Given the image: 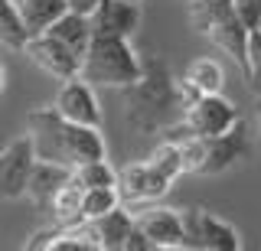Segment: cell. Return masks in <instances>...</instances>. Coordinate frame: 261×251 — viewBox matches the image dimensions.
Segmentation results:
<instances>
[{"mask_svg": "<svg viewBox=\"0 0 261 251\" xmlns=\"http://www.w3.org/2000/svg\"><path fill=\"white\" fill-rule=\"evenodd\" d=\"M82 196H85V186L72 173V180L56 192L53 206H49V215H53V222L59 229H75V225H82Z\"/></svg>", "mask_w": 261, "mask_h": 251, "instance_id": "cell-17", "label": "cell"}, {"mask_svg": "<svg viewBox=\"0 0 261 251\" xmlns=\"http://www.w3.org/2000/svg\"><path fill=\"white\" fill-rule=\"evenodd\" d=\"M101 4V0H69V10L75 13H85V17H92V10Z\"/></svg>", "mask_w": 261, "mask_h": 251, "instance_id": "cell-28", "label": "cell"}, {"mask_svg": "<svg viewBox=\"0 0 261 251\" xmlns=\"http://www.w3.org/2000/svg\"><path fill=\"white\" fill-rule=\"evenodd\" d=\"M255 124H258V134H261V95H258V104H255Z\"/></svg>", "mask_w": 261, "mask_h": 251, "instance_id": "cell-29", "label": "cell"}, {"mask_svg": "<svg viewBox=\"0 0 261 251\" xmlns=\"http://www.w3.org/2000/svg\"><path fill=\"white\" fill-rule=\"evenodd\" d=\"M23 55H27L36 69H43L46 75L59 78V82L75 78L79 69H82V55H75L69 46L62 43V39H56V36H49V33L30 36L27 46H23Z\"/></svg>", "mask_w": 261, "mask_h": 251, "instance_id": "cell-9", "label": "cell"}, {"mask_svg": "<svg viewBox=\"0 0 261 251\" xmlns=\"http://www.w3.org/2000/svg\"><path fill=\"white\" fill-rule=\"evenodd\" d=\"M124 251H157V248H153V241L147 238V235L137 229V222H134V229H130L127 241H124Z\"/></svg>", "mask_w": 261, "mask_h": 251, "instance_id": "cell-27", "label": "cell"}, {"mask_svg": "<svg viewBox=\"0 0 261 251\" xmlns=\"http://www.w3.org/2000/svg\"><path fill=\"white\" fill-rule=\"evenodd\" d=\"M27 39H30V33H27V26H23L16 0H0V46H7V49H13V52H23Z\"/></svg>", "mask_w": 261, "mask_h": 251, "instance_id": "cell-19", "label": "cell"}, {"mask_svg": "<svg viewBox=\"0 0 261 251\" xmlns=\"http://www.w3.org/2000/svg\"><path fill=\"white\" fill-rule=\"evenodd\" d=\"M46 33H49V36H56V39H62V43L69 46V49L75 52V55H85L88 43H92V36H95V30H92V17L69 10V13H62V17L56 20L53 26L46 30Z\"/></svg>", "mask_w": 261, "mask_h": 251, "instance_id": "cell-16", "label": "cell"}, {"mask_svg": "<svg viewBox=\"0 0 261 251\" xmlns=\"http://www.w3.org/2000/svg\"><path fill=\"white\" fill-rule=\"evenodd\" d=\"M118 206H124V202H121L118 186H98V189H85V196H82V222L101 218V215H108L111 209H118Z\"/></svg>", "mask_w": 261, "mask_h": 251, "instance_id": "cell-21", "label": "cell"}, {"mask_svg": "<svg viewBox=\"0 0 261 251\" xmlns=\"http://www.w3.org/2000/svg\"><path fill=\"white\" fill-rule=\"evenodd\" d=\"M72 180V170L62 166V163H53V160H39L33 163V173H30V183H27V199L33 202L36 209L49 212L53 206V196L62 189L65 183Z\"/></svg>", "mask_w": 261, "mask_h": 251, "instance_id": "cell-15", "label": "cell"}, {"mask_svg": "<svg viewBox=\"0 0 261 251\" xmlns=\"http://www.w3.org/2000/svg\"><path fill=\"white\" fill-rule=\"evenodd\" d=\"M235 10H239V17L245 20L248 30L261 26V0H235Z\"/></svg>", "mask_w": 261, "mask_h": 251, "instance_id": "cell-25", "label": "cell"}, {"mask_svg": "<svg viewBox=\"0 0 261 251\" xmlns=\"http://www.w3.org/2000/svg\"><path fill=\"white\" fill-rule=\"evenodd\" d=\"M147 160H150V163L157 166L160 173L167 176V180L183 176V157H179V144H176V141H167V137H163V141L157 144V150H153Z\"/></svg>", "mask_w": 261, "mask_h": 251, "instance_id": "cell-23", "label": "cell"}, {"mask_svg": "<svg viewBox=\"0 0 261 251\" xmlns=\"http://www.w3.org/2000/svg\"><path fill=\"white\" fill-rule=\"evenodd\" d=\"M130 229H134V215L127 209H111L108 215L92 218V222H82V232L92 238V245L98 251H124V241Z\"/></svg>", "mask_w": 261, "mask_h": 251, "instance_id": "cell-14", "label": "cell"}, {"mask_svg": "<svg viewBox=\"0 0 261 251\" xmlns=\"http://www.w3.org/2000/svg\"><path fill=\"white\" fill-rule=\"evenodd\" d=\"M134 4H141V0H134Z\"/></svg>", "mask_w": 261, "mask_h": 251, "instance_id": "cell-31", "label": "cell"}, {"mask_svg": "<svg viewBox=\"0 0 261 251\" xmlns=\"http://www.w3.org/2000/svg\"><path fill=\"white\" fill-rule=\"evenodd\" d=\"M62 229L56 225V229H43V232H36L33 238H27V245L23 248H30V251H53V241H56V235H59Z\"/></svg>", "mask_w": 261, "mask_h": 251, "instance_id": "cell-26", "label": "cell"}, {"mask_svg": "<svg viewBox=\"0 0 261 251\" xmlns=\"http://www.w3.org/2000/svg\"><path fill=\"white\" fill-rule=\"evenodd\" d=\"M124 92V121L130 131L150 137L163 134L176 118H183V98H179V82L170 75V66L160 55H147L141 78L134 85L121 88Z\"/></svg>", "mask_w": 261, "mask_h": 251, "instance_id": "cell-1", "label": "cell"}, {"mask_svg": "<svg viewBox=\"0 0 261 251\" xmlns=\"http://www.w3.org/2000/svg\"><path fill=\"white\" fill-rule=\"evenodd\" d=\"M190 26L206 36L216 49L232 55L235 66L245 72L248 59V33L245 20L235 10V0H190Z\"/></svg>", "mask_w": 261, "mask_h": 251, "instance_id": "cell-4", "label": "cell"}, {"mask_svg": "<svg viewBox=\"0 0 261 251\" xmlns=\"http://www.w3.org/2000/svg\"><path fill=\"white\" fill-rule=\"evenodd\" d=\"M170 186H173V180H167L150 160H137V163L118 170V192L124 206H150V202L167 196Z\"/></svg>", "mask_w": 261, "mask_h": 251, "instance_id": "cell-7", "label": "cell"}, {"mask_svg": "<svg viewBox=\"0 0 261 251\" xmlns=\"http://www.w3.org/2000/svg\"><path fill=\"white\" fill-rule=\"evenodd\" d=\"M248 153V137H245L242 121L232 127V131L219 134V137H206V160H202L199 176H216L225 173L228 166H235L239 160Z\"/></svg>", "mask_w": 261, "mask_h": 251, "instance_id": "cell-12", "label": "cell"}, {"mask_svg": "<svg viewBox=\"0 0 261 251\" xmlns=\"http://www.w3.org/2000/svg\"><path fill=\"white\" fill-rule=\"evenodd\" d=\"M183 124L190 127L196 137H219V134L232 131V127L239 124V108L228 98H222V92L202 95V98H196L190 108L183 111Z\"/></svg>", "mask_w": 261, "mask_h": 251, "instance_id": "cell-8", "label": "cell"}, {"mask_svg": "<svg viewBox=\"0 0 261 251\" xmlns=\"http://www.w3.org/2000/svg\"><path fill=\"white\" fill-rule=\"evenodd\" d=\"M0 92H4V66H0Z\"/></svg>", "mask_w": 261, "mask_h": 251, "instance_id": "cell-30", "label": "cell"}, {"mask_svg": "<svg viewBox=\"0 0 261 251\" xmlns=\"http://www.w3.org/2000/svg\"><path fill=\"white\" fill-rule=\"evenodd\" d=\"M27 134L36 147L39 160H53L69 170H75L79 163L88 160H101L105 157V137L101 127H88L65 121L56 108H36L27 115Z\"/></svg>", "mask_w": 261, "mask_h": 251, "instance_id": "cell-2", "label": "cell"}, {"mask_svg": "<svg viewBox=\"0 0 261 251\" xmlns=\"http://www.w3.org/2000/svg\"><path fill=\"white\" fill-rule=\"evenodd\" d=\"M16 7L30 36L46 33L62 13H69V0H16Z\"/></svg>", "mask_w": 261, "mask_h": 251, "instance_id": "cell-18", "label": "cell"}, {"mask_svg": "<svg viewBox=\"0 0 261 251\" xmlns=\"http://www.w3.org/2000/svg\"><path fill=\"white\" fill-rule=\"evenodd\" d=\"M75 180L85 186V189H98V186H118V170H114L108 160H88V163H79L75 170Z\"/></svg>", "mask_w": 261, "mask_h": 251, "instance_id": "cell-22", "label": "cell"}, {"mask_svg": "<svg viewBox=\"0 0 261 251\" xmlns=\"http://www.w3.org/2000/svg\"><path fill=\"white\" fill-rule=\"evenodd\" d=\"M183 82L190 88H196L199 95H216V92H222V85H225V72L216 59H196L193 66L186 69Z\"/></svg>", "mask_w": 261, "mask_h": 251, "instance_id": "cell-20", "label": "cell"}, {"mask_svg": "<svg viewBox=\"0 0 261 251\" xmlns=\"http://www.w3.org/2000/svg\"><path fill=\"white\" fill-rule=\"evenodd\" d=\"M141 26V7L134 0H101L92 10V30L105 36L130 39Z\"/></svg>", "mask_w": 261, "mask_h": 251, "instance_id": "cell-13", "label": "cell"}, {"mask_svg": "<svg viewBox=\"0 0 261 251\" xmlns=\"http://www.w3.org/2000/svg\"><path fill=\"white\" fill-rule=\"evenodd\" d=\"M245 82L251 92L261 95V26L248 33V59H245Z\"/></svg>", "mask_w": 261, "mask_h": 251, "instance_id": "cell-24", "label": "cell"}, {"mask_svg": "<svg viewBox=\"0 0 261 251\" xmlns=\"http://www.w3.org/2000/svg\"><path fill=\"white\" fill-rule=\"evenodd\" d=\"M183 229H186V248L193 251H242L245 245L232 225L216 218L206 209H186Z\"/></svg>", "mask_w": 261, "mask_h": 251, "instance_id": "cell-5", "label": "cell"}, {"mask_svg": "<svg viewBox=\"0 0 261 251\" xmlns=\"http://www.w3.org/2000/svg\"><path fill=\"white\" fill-rule=\"evenodd\" d=\"M53 108L59 111L65 121H75V124H88V127H101V104L95 98V85L85 82L82 75L65 78L56 92Z\"/></svg>", "mask_w": 261, "mask_h": 251, "instance_id": "cell-11", "label": "cell"}, {"mask_svg": "<svg viewBox=\"0 0 261 251\" xmlns=\"http://www.w3.org/2000/svg\"><path fill=\"white\" fill-rule=\"evenodd\" d=\"M33 163H36V147H33L30 134L13 137L0 150V202H16L27 196Z\"/></svg>", "mask_w": 261, "mask_h": 251, "instance_id": "cell-6", "label": "cell"}, {"mask_svg": "<svg viewBox=\"0 0 261 251\" xmlns=\"http://www.w3.org/2000/svg\"><path fill=\"white\" fill-rule=\"evenodd\" d=\"M137 229L153 241L157 251H179L186 248V229H183V212L167 206H141V212L134 215Z\"/></svg>", "mask_w": 261, "mask_h": 251, "instance_id": "cell-10", "label": "cell"}, {"mask_svg": "<svg viewBox=\"0 0 261 251\" xmlns=\"http://www.w3.org/2000/svg\"><path fill=\"white\" fill-rule=\"evenodd\" d=\"M141 69H144V59H137V52L130 49L124 36L95 33L85 55H82L79 75L101 88H127L141 78Z\"/></svg>", "mask_w": 261, "mask_h": 251, "instance_id": "cell-3", "label": "cell"}]
</instances>
